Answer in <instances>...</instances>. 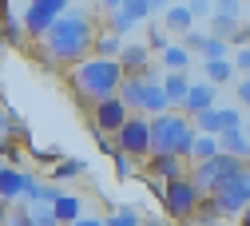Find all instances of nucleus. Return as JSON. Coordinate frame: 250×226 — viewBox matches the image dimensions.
<instances>
[{
    "mask_svg": "<svg viewBox=\"0 0 250 226\" xmlns=\"http://www.w3.org/2000/svg\"><path fill=\"white\" fill-rule=\"evenodd\" d=\"M159 56H163V68L167 72H187V68H191V52H187L183 44H167Z\"/></svg>",
    "mask_w": 250,
    "mask_h": 226,
    "instance_id": "a878e982",
    "label": "nucleus"
},
{
    "mask_svg": "<svg viewBox=\"0 0 250 226\" xmlns=\"http://www.w3.org/2000/svg\"><path fill=\"white\" fill-rule=\"evenodd\" d=\"M96 4H104V8L111 12V8H119V4H127V0H96Z\"/></svg>",
    "mask_w": 250,
    "mask_h": 226,
    "instance_id": "79ce46f5",
    "label": "nucleus"
},
{
    "mask_svg": "<svg viewBox=\"0 0 250 226\" xmlns=\"http://www.w3.org/2000/svg\"><path fill=\"white\" fill-rule=\"evenodd\" d=\"M80 175H83V163H80V159H60V163L52 167V175H48V179L60 186V183H68V179H80Z\"/></svg>",
    "mask_w": 250,
    "mask_h": 226,
    "instance_id": "cd10ccee",
    "label": "nucleus"
},
{
    "mask_svg": "<svg viewBox=\"0 0 250 226\" xmlns=\"http://www.w3.org/2000/svg\"><path fill=\"white\" fill-rule=\"evenodd\" d=\"M111 163H115V179H123V183L139 175V163H135V155H123V151H115V155H111Z\"/></svg>",
    "mask_w": 250,
    "mask_h": 226,
    "instance_id": "c85d7f7f",
    "label": "nucleus"
},
{
    "mask_svg": "<svg viewBox=\"0 0 250 226\" xmlns=\"http://www.w3.org/2000/svg\"><path fill=\"white\" fill-rule=\"evenodd\" d=\"M119 68H123V76H147V68H151V48H147V44H123Z\"/></svg>",
    "mask_w": 250,
    "mask_h": 226,
    "instance_id": "2eb2a0df",
    "label": "nucleus"
},
{
    "mask_svg": "<svg viewBox=\"0 0 250 226\" xmlns=\"http://www.w3.org/2000/svg\"><path fill=\"white\" fill-rule=\"evenodd\" d=\"M199 139V127L183 111H163L151 115V155H183L191 159V147Z\"/></svg>",
    "mask_w": 250,
    "mask_h": 226,
    "instance_id": "7ed1b4c3",
    "label": "nucleus"
},
{
    "mask_svg": "<svg viewBox=\"0 0 250 226\" xmlns=\"http://www.w3.org/2000/svg\"><path fill=\"white\" fill-rule=\"evenodd\" d=\"M131 119V107L123 103V95H107V100L91 103V131H104V135H115L123 123Z\"/></svg>",
    "mask_w": 250,
    "mask_h": 226,
    "instance_id": "1a4fd4ad",
    "label": "nucleus"
},
{
    "mask_svg": "<svg viewBox=\"0 0 250 226\" xmlns=\"http://www.w3.org/2000/svg\"><path fill=\"white\" fill-rule=\"evenodd\" d=\"M163 91H167L171 107H183L187 91H191V80H187V72H167V76H163Z\"/></svg>",
    "mask_w": 250,
    "mask_h": 226,
    "instance_id": "6ab92c4d",
    "label": "nucleus"
},
{
    "mask_svg": "<svg viewBox=\"0 0 250 226\" xmlns=\"http://www.w3.org/2000/svg\"><path fill=\"white\" fill-rule=\"evenodd\" d=\"M64 12H68V0H28V8H24L20 20H24V32H28L32 40H44L48 28L64 16Z\"/></svg>",
    "mask_w": 250,
    "mask_h": 226,
    "instance_id": "0eeeda50",
    "label": "nucleus"
},
{
    "mask_svg": "<svg viewBox=\"0 0 250 226\" xmlns=\"http://www.w3.org/2000/svg\"><path fill=\"white\" fill-rule=\"evenodd\" d=\"M143 87H147V76H123V83H119V95L131 111L143 107Z\"/></svg>",
    "mask_w": 250,
    "mask_h": 226,
    "instance_id": "412c9836",
    "label": "nucleus"
},
{
    "mask_svg": "<svg viewBox=\"0 0 250 226\" xmlns=\"http://www.w3.org/2000/svg\"><path fill=\"white\" fill-rule=\"evenodd\" d=\"M210 206L223 214V218H238L246 206H250V167H242L230 183H223L210 195Z\"/></svg>",
    "mask_w": 250,
    "mask_h": 226,
    "instance_id": "423d86ee",
    "label": "nucleus"
},
{
    "mask_svg": "<svg viewBox=\"0 0 250 226\" xmlns=\"http://www.w3.org/2000/svg\"><path fill=\"white\" fill-rule=\"evenodd\" d=\"M147 40H151V48H159V52H163V48L171 44V32H167V28H155V24H151V32H147Z\"/></svg>",
    "mask_w": 250,
    "mask_h": 226,
    "instance_id": "72a5a7b5",
    "label": "nucleus"
},
{
    "mask_svg": "<svg viewBox=\"0 0 250 226\" xmlns=\"http://www.w3.org/2000/svg\"><path fill=\"white\" fill-rule=\"evenodd\" d=\"M163 111H175V107H171V100H167V91H163V80H151V76H147L139 115H163Z\"/></svg>",
    "mask_w": 250,
    "mask_h": 226,
    "instance_id": "dca6fc26",
    "label": "nucleus"
},
{
    "mask_svg": "<svg viewBox=\"0 0 250 226\" xmlns=\"http://www.w3.org/2000/svg\"><path fill=\"white\" fill-rule=\"evenodd\" d=\"M171 4H175V0H151V8H155V12H167Z\"/></svg>",
    "mask_w": 250,
    "mask_h": 226,
    "instance_id": "a19ab883",
    "label": "nucleus"
},
{
    "mask_svg": "<svg viewBox=\"0 0 250 226\" xmlns=\"http://www.w3.org/2000/svg\"><path fill=\"white\" fill-rule=\"evenodd\" d=\"M96 20H91L87 12L80 8H68L64 16H60L52 28H48V36H44V48L56 63H80L87 60V52L96 48Z\"/></svg>",
    "mask_w": 250,
    "mask_h": 226,
    "instance_id": "f257e3e1",
    "label": "nucleus"
},
{
    "mask_svg": "<svg viewBox=\"0 0 250 226\" xmlns=\"http://www.w3.org/2000/svg\"><path fill=\"white\" fill-rule=\"evenodd\" d=\"M203 60H227V52H230V40H218V36H210L207 32V40H203Z\"/></svg>",
    "mask_w": 250,
    "mask_h": 226,
    "instance_id": "c756f323",
    "label": "nucleus"
},
{
    "mask_svg": "<svg viewBox=\"0 0 250 226\" xmlns=\"http://www.w3.org/2000/svg\"><path fill=\"white\" fill-rule=\"evenodd\" d=\"M214 155H223V147H218V135L199 131V139H195V147H191V159H195V163H203V159H214Z\"/></svg>",
    "mask_w": 250,
    "mask_h": 226,
    "instance_id": "bb28decb",
    "label": "nucleus"
},
{
    "mask_svg": "<svg viewBox=\"0 0 250 226\" xmlns=\"http://www.w3.org/2000/svg\"><path fill=\"white\" fill-rule=\"evenodd\" d=\"M163 210H167L175 222H183V226L195 222V214L203 210V186H199L191 175L163 183Z\"/></svg>",
    "mask_w": 250,
    "mask_h": 226,
    "instance_id": "20e7f679",
    "label": "nucleus"
},
{
    "mask_svg": "<svg viewBox=\"0 0 250 226\" xmlns=\"http://www.w3.org/2000/svg\"><path fill=\"white\" fill-rule=\"evenodd\" d=\"M12 131H20V119H16V111H0V139H12Z\"/></svg>",
    "mask_w": 250,
    "mask_h": 226,
    "instance_id": "473e14b6",
    "label": "nucleus"
},
{
    "mask_svg": "<svg viewBox=\"0 0 250 226\" xmlns=\"http://www.w3.org/2000/svg\"><path fill=\"white\" fill-rule=\"evenodd\" d=\"M238 28H242L238 16H230V12H214L207 32H210V36H218V40H234V36H238Z\"/></svg>",
    "mask_w": 250,
    "mask_h": 226,
    "instance_id": "393cba45",
    "label": "nucleus"
},
{
    "mask_svg": "<svg viewBox=\"0 0 250 226\" xmlns=\"http://www.w3.org/2000/svg\"><path fill=\"white\" fill-rule=\"evenodd\" d=\"M151 12H155V8H151V0H127V4L111 8V16H107V28H111V32H119V36H127V32H131L135 24H143Z\"/></svg>",
    "mask_w": 250,
    "mask_h": 226,
    "instance_id": "9b49d317",
    "label": "nucleus"
},
{
    "mask_svg": "<svg viewBox=\"0 0 250 226\" xmlns=\"http://www.w3.org/2000/svg\"><path fill=\"white\" fill-rule=\"evenodd\" d=\"M218 147H223L227 155L242 159V163H250V135L246 131H227V135H218Z\"/></svg>",
    "mask_w": 250,
    "mask_h": 226,
    "instance_id": "aec40b11",
    "label": "nucleus"
},
{
    "mask_svg": "<svg viewBox=\"0 0 250 226\" xmlns=\"http://www.w3.org/2000/svg\"><path fill=\"white\" fill-rule=\"evenodd\" d=\"M203 68H207V80L210 83H230L234 76H238V68H234V60H203Z\"/></svg>",
    "mask_w": 250,
    "mask_h": 226,
    "instance_id": "b1692460",
    "label": "nucleus"
},
{
    "mask_svg": "<svg viewBox=\"0 0 250 226\" xmlns=\"http://www.w3.org/2000/svg\"><path fill=\"white\" fill-rule=\"evenodd\" d=\"M234 68H238L242 76H250V44H242V48L234 52Z\"/></svg>",
    "mask_w": 250,
    "mask_h": 226,
    "instance_id": "c9c22d12",
    "label": "nucleus"
},
{
    "mask_svg": "<svg viewBox=\"0 0 250 226\" xmlns=\"http://www.w3.org/2000/svg\"><path fill=\"white\" fill-rule=\"evenodd\" d=\"M96 56H104V60H119V52H123V36L119 32H111V28H104V32H96V48H91Z\"/></svg>",
    "mask_w": 250,
    "mask_h": 226,
    "instance_id": "5701e85b",
    "label": "nucleus"
},
{
    "mask_svg": "<svg viewBox=\"0 0 250 226\" xmlns=\"http://www.w3.org/2000/svg\"><path fill=\"white\" fill-rule=\"evenodd\" d=\"M238 8H242V0H214V12H230V16H238Z\"/></svg>",
    "mask_w": 250,
    "mask_h": 226,
    "instance_id": "58836bf2",
    "label": "nucleus"
},
{
    "mask_svg": "<svg viewBox=\"0 0 250 226\" xmlns=\"http://www.w3.org/2000/svg\"><path fill=\"white\" fill-rule=\"evenodd\" d=\"M195 127L207 131V135H227V131H242L246 119H242L238 107H210V111L195 115Z\"/></svg>",
    "mask_w": 250,
    "mask_h": 226,
    "instance_id": "9d476101",
    "label": "nucleus"
},
{
    "mask_svg": "<svg viewBox=\"0 0 250 226\" xmlns=\"http://www.w3.org/2000/svg\"><path fill=\"white\" fill-rule=\"evenodd\" d=\"M163 28L171 32V36H187V32L195 28V12H191V4H171V8L163 12Z\"/></svg>",
    "mask_w": 250,
    "mask_h": 226,
    "instance_id": "f3484780",
    "label": "nucleus"
},
{
    "mask_svg": "<svg viewBox=\"0 0 250 226\" xmlns=\"http://www.w3.org/2000/svg\"><path fill=\"white\" fill-rule=\"evenodd\" d=\"M8 214H12V210L4 206V199H0V226H8Z\"/></svg>",
    "mask_w": 250,
    "mask_h": 226,
    "instance_id": "37998d69",
    "label": "nucleus"
},
{
    "mask_svg": "<svg viewBox=\"0 0 250 226\" xmlns=\"http://www.w3.org/2000/svg\"><path fill=\"white\" fill-rule=\"evenodd\" d=\"M210 107H218V83H210V80H203V83H191V91H187V100H183V115H203V111H210Z\"/></svg>",
    "mask_w": 250,
    "mask_h": 226,
    "instance_id": "f8f14e48",
    "label": "nucleus"
},
{
    "mask_svg": "<svg viewBox=\"0 0 250 226\" xmlns=\"http://www.w3.org/2000/svg\"><path fill=\"white\" fill-rule=\"evenodd\" d=\"M143 226H163V222H155V218H151V222H143Z\"/></svg>",
    "mask_w": 250,
    "mask_h": 226,
    "instance_id": "a18cd8bd",
    "label": "nucleus"
},
{
    "mask_svg": "<svg viewBox=\"0 0 250 226\" xmlns=\"http://www.w3.org/2000/svg\"><path fill=\"white\" fill-rule=\"evenodd\" d=\"M115 147H119L123 155L147 159V155H151V119H147V115H131V119L115 131Z\"/></svg>",
    "mask_w": 250,
    "mask_h": 226,
    "instance_id": "6e6552de",
    "label": "nucleus"
},
{
    "mask_svg": "<svg viewBox=\"0 0 250 226\" xmlns=\"http://www.w3.org/2000/svg\"><path fill=\"white\" fill-rule=\"evenodd\" d=\"M238 226H250V206H246V210L238 214Z\"/></svg>",
    "mask_w": 250,
    "mask_h": 226,
    "instance_id": "c03bdc74",
    "label": "nucleus"
},
{
    "mask_svg": "<svg viewBox=\"0 0 250 226\" xmlns=\"http://www.w3.org/2000/svg\"><path fill=\"white\" fill-rule=\"evenodd\" d=\"M203 40H207V32H195V28H191V32L183 36V48H187V52H199V48H203Z\"/></svg>",
    "mask_w": 250,
    "mask_h": 226,
    "instance_id": "e433bc0d",
    "label": "nucleus"
},
{
    "mask_svg": "<svg viewBox=\"0 0 250 226\" xmlns=\"http://www.w3.org/2000/svg\"><path fill=\"white\" fill-rule=\"evenodd\" d=\"M187 4H191L195 20H203V16H214V0H187Z\"/></svg>",
    "mask_w": 250,
    "mask_h": 226,
    "instance_id": "f704fd0d",
    "label": "nucleus"
},
{
    "mask_svg": "<svg viewBox=\"0 0 250 226\" xmlns=\"http://www.w3.org/2000/svg\"><path fill=\"white\" fill-rule=\"evenodd\" d=\"M234 91H238V103H242V107H250V76H242V80L234 83Z\"/></svg>",
    "mask_w": 250,
    "mask_h": 226,
    "instance_id": "4c0bfd02",
    "label": "nucleus"
},
{
    "mask_svg": "<svg viewBox=\"0 0 250 226\" xmlns=\"http://www.w3.org/2000/svg\"><path fill=\"white\" fill-rule=\"evenodd\" d=\"M52 214L60 218V226H72L76 218H83V199L80 195H60L52 203Z\"/></svg>",
    "mask_w": 250,
    "mask_h": 226,
    "instance_id": "a211bd4d",
    "label": "nucleus"
},
{
    "mask_svg": "<svg viewBox=\"0 0 250 226\" xmlns=\"http://www.w3.org/2000/svg\"><path fill=\"white\" fill-rule=\"evenodd\" d=\"M28 226H60L52 206H28Z\"/></svg>",
    "mask_w": 250,
    "mask_h": 226,
    "instance_id": "2f4dec72",
    "label": "nucleus"
},
{
    "mask_svg": "<svg viewBox=\"0 0 250 226\" xmlns=\"http://www.w3.org/2000/svg\"><path fill=\"white\" fill-rule=\"evenodd\" d=\"M123 83V68L119 60H104V56H87L72 68V87L80 91V100L87 103H100L107 95H119Z\"/></svg>",
    "mask_w": 250,
    "mask_h": 226,
    "instance_id": "f03ea898",
    "label": "nucleus"
},
{
    "mask_svg": "<svg viewBox=\"0 0 250 226\" xmlns=\"http://www.w3.org/2000/svg\"><path fill=\"white\" fill-rule=\"evenodd\" d=\"M72 226H107V222H104V218H96V214H83V218H76Z\"/></svg>",
    "mask_w": 250,
    "mask_h": 226,
    "instance_id": "ea45409f",
    "label": "nucleus"
},
{
    "mask_svg": "<svg viewBox=\"0 0 250 226\" xmlns=\"http://www.w3.org/2000/svg\"><path fill=\"white\" fill-rule=\"evenodd\" d=\"M242 167H246L242 159H234V155L223 151V155H214V159H203V163H195V167H191V179L203 186V195H214V190L223 186V183H230Z\"/></svg>",
    "mask_w": 250,
    "mask_h": 226,
    "instance_id": "39448f33",
    "label": "nucleus"
},
{
    "mask_svg": "<svg viewBox=\"0 0 250 226\" xmlns=\"http://www.w3.org/2000/svg\"><path fill=\"white\" fill-rule=\"evenodd\" d=\"M104 222H107V226H143V218H139L135 206H119V210H111Z\"/></svg>",
    "mask_w": 250,
    "mask_h": 226,
    "instance_id": "7c9ffc66",
    "label": "nucleus"
},
{
    "mask_svg": "<svg viewBox=\"0 0 250 226\" xmlns=\"http://www.w3.org/2000/svg\"><path fill=\"white\" fill-rule=\"evenodd\" d=\"M242 131H246V135H250V123H246V127H242Z\"/></svg>",
    "mask_w": 250,
    "mask_h": 226,
    "instance_id": "49530a36",
    "label": "nucleus"
},
{
    "mask_svg": "<svg viewBox=\"0 0 250 226\" xmlns=\"http://www.w3.org/2000/svg\"><path fill=\"white\" fill-rule=\"evenodd\" d=\"M28 186H32V175H24V171L12 167V163H0V199H4V203L24 199Z\"/></svg>",
    "mask_w": 250,
    "mask_h": 226,
    "instance_id": "ddd939ff",
    "label": "nucleus"
},
{
    "mask_svg": "<svg viewBox=\"0 0 250 226\" xmlns=\"http://www.w3.org/2000/svg\"><path fill=\"white\" fill-rule=\"evenodd\" d=\"M60 195H64V190H60L56 183H36V179H32V186H28L24 199H28V206H52Z\"/></svg>",
    "mask_w": 250,
    "mask_h": 226,
    "instance_id": "4be33fe9",
    "label": "nucleus"
},
{
    "mask_svg": "<svg viewBox=\"0 0 250 226\" xmlns=\"http://www.w3.org/2000/svg\"><path fill=\"white\" fill-rule=\"evenodd\" d=\"M147 175L151 179H163V183L183 179L187 175V159L183 155H147Z\"/></svg>",
    "mask_w": 250,
    "mask_h": 226,
    "instance_id": "4468645a",
    "label": "nucleus"
}]
</instances>
